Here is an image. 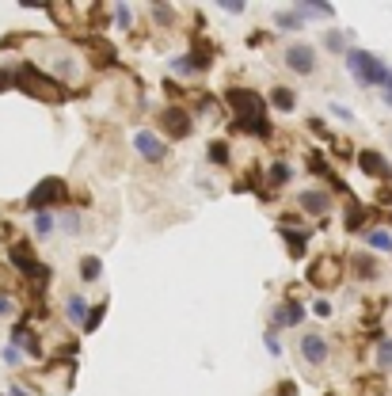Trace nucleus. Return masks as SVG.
Instances as JSON below:
<instances>
[{"label":"nucleus","instance_id":"nucleus-1","mask_svg":"<svg viewBox=\"0 0 392 396\" xmlns=\"http://www.w3.org/2000/svg\"><path fill=\"white\" fill-rule=\"evenodd\" d=\"M347 65H351L354 80H358L362 88H384V80H389V69H384L381 58H373L369 50H351V54H347Z\"/></svg>","mask_w":392,"mask_h":396},{"label":"nucleus","instance_id":"nucleus-2","mask_svg":"<svg viewBox=\"0 0 392 396\" xmlns=\"http://www.w3.org/2000/svg\"><path fill=\"white\" fill-rule=\"evenodd\" d=\"M282 61H286L290 73L312 76L316 73V46H309V42H290V46L282 50Z\"/></svg>","mask_w":392,"mask_h":396},{"label":"nucleus","instance_id":"nucleus-3","mask_svg":"<svg viewBox=\"0 0 392 396\" xmlns=\"http://www.w3.org/2000/svg\"><path fill=\"white\" fill-rule=\"evenodd\" d=\"M229 99L237 103V111L244 115V126L255 133H267V122H263V99L255 96V91H229Z\"/></svg>","mask_w":392,"mask_h":396},{"label":"nucleus","instance_id":"nucleus-4","mask_svg":"<svg viewBox=\"0 0 392 396\" xmlns=\"http://www.w3.org/2000/svg\"><path fill=\"white\" fill-rule=\"evenodd\" d=\"M297 351H301L305 366H324L327 358H331V346H327V339L320 336V331H305L301 343H297Z\"/></svg>","mask_w":392,"mask_h":396},{"label":"nucleus","instance_id":"nucleus-5","mask_svg":"<svg viewBox=\"0 0 392 396\" xmlns=\"http://www.w3.org/2000/svg\"><path fill=\"white\" fill-rule=\"evenodd\" d=\"M58 198H65V183H61V179H42L39 183V187H34L31 190V198H27V206H50V202H58Z\"/></svg>","mask_w":392,"mask_h":396},{"label":"nucleus","instance_id":"nucleus-6","mask_svg":"<svg viewBox=\"0 0 392 396\" xmlns=\"http://www.w3.org/2000/svg\"><path fill=\"white\" fill-rule=\"evenodd\" d=\"M133 145H138V153L145 160H164V153H168V148H164V141L156 138V133H149V130H141V133H133Z\"/></svg>","mask_w":392,"mask_h":396},{"label":"nucleus","instance_id":"nucleus-7","mask_svg":"<svg viewBox=\"0 0 392 396\" xmlns=\"http://www.w3.org/2000/svg\"><path fill=\"white\" fill-rule=\"evenodd\" d=\"M274 324L278 328H294V324H301L305 320V309L297 305V301H282V305H274Z\"/></svg>","mask_w":392,"mask_h":396},{"label":"nucleus","instance_id":"nucleus-8","mask_svg":"<svg viewBox=\"0 0 392 396\" xmlns=\"http://www.w3.org/2000/svg\"><path fill=\"white\" fill-rule=\"evenodd\" d=\"M358 164H362V172H366V175H377V179H389V175H392L389 160H384L381 153H369V148H366V153H358Z\"/></svg>","mask_w":392,"mask_h":396},{"label":"nucleus","instance_id":"nucleus-9","mask_svg":"<svg viewBox=\"0 0 392 396\" xmlns=\"http://www.w3.org/2000/svg\"><path fill=\"white\" fill-rule=\"evenodd\" d=\"M301 210L327 214V210H331V195H327V190H301Z\"/></svg>","mask_w":392,"mask_h":396},{"label":"nucleus","instance_id":"nucleus-10","mask_svg":"<svg viewBox=\"0 0 392 396\" xmlns=\"http://www.w3.org/2000/svg\"><path fill=\"white\" fill-rule=\"evenodd\" d=\"M65 313H69V320H73V324H80V328H84V324H88V301H84L80 294H69L65 297Z\"/></svg>","mask_w":392,"mask_h":396},{"label":"nucleus","instance_id":"nucleus-11","mask_svg":"<svg viewBox=\"0 0 392 396\" xmlns=\"http://www.w3.org/2000/svg\"><path fill=\"white\" fill-rule=\"evenodd\" d=\"M54 225H58V217L50 214V210H39V214H34V221H31L34 240H50V236H54Z\"/></svg>","mask_w":392,"mask_h":396},{"label":"nucleus","instance_id":"nucleus-12","mask_svg":"<svg viewBox=\"0 0 392 396\" xmlns=\"http://www.w3.org/2000/svg\"><path fill=\"white\" fill-rule=\"evenodd\" d=\"M160 122H164V130H168V133H175V138H183V133L190 130V118L183 115V111H164V118H160Z\"/></svg>","mask_w":392,"mask_h":396},{"label":"nucleus","instance_id":"nucleus-13","mask_svg":"<svg viewBox=\"0 0 392 396\" xmlns=\"http://www.w3.org/2000/svg\"><path fill=\"white\" fill-rule=\"evenodd\" d=\"M297 16L301 19H327V16H335V8L331 4H309V0H305V4H297Z\"/></svg>","mask_w":392,"mask_h":396},{"label":"nucleus","instance_id":"nucleus-14","mask_svg":"<svg viewBox=\"0 0 392 396\" xmlns=\"http://www.w3.org/2000/svg\"><path fill=\"white\" fill-rule=\"evenodd\" d=\"M61 229H65V236H80V232H84V217L76 214V210H65V214H61Z\"/></svg>","mask_w":392,"mask_h":396},{"label":"nucleus","instance_id":"nucleus-15","mask_svg":"<svg viewBox=\"0 0 392 396\" xmlns=\"http://www.w3.org/2000/svg\"><path fill=\"white\" fill-rule=\"evenodd\" d=\"M270 103H274L278 111H294L297 107V96L290 88H274V91H270Z\"/></svg>","mask_w":392,"mask_h":396},{"label":"nucleus","instance_id":"nucleus-16","mask_svg":"<svg viewBox=\"0 0 392 396\" xmlns=\"http://www.w3.org/2000/svg\"><path fill=\"white\" fill-rule=\"evenodd\" d=\"M301 23H305V19L297 16V8H294V12H278V16H274V27H278V31H297Z\"/></svg>","mask_w":392,"mask_h":396},{"label":"nucleus","instance_id":"nucleus-17","mask_svg":"<svg viewBox=\"0 0 392 396\" xmlns=\"http://www.w3.org/2000/svg\"><path fill=\"white\" fill-rule=\"evenodd\" d=\"M12 263H16L23 274H42V271H39V263H31V256H27L23 248H12Z\"/></svg>","mask_w":392,"mask_h":396},{"label":"nucleus","instance_id":"nucleus-18","mask_svg":"<svg viewBox=\"0 0 392 396\" xmlns=\"http://www.w3.org/2000/svg\"><path fill=\"white\" fill-rule=\"evenodd\" d=\"M366 244L377 248V252H389V248H392V236H389L384 229H373V232H366Z\"/></svg>","mask_w":392,"mask_h":396},{"label":"nucleus","instance_id":"nucleus-19","mask_svg":"<svg viewBox=\"0 0 392 396\" xmlns=\"http://www.w3.org/2000/svg\"><path fill=\"white\" fill-rule=\"evenodd\" d=\"M80 274H84V282H96L99 274H103V263H99L96 256H84V263H80Z\"/></svg>","mask_w":392,"mask_h":396},{"label":"nucleus","instance_id":"nucleus-20","mask_svg":"<svg viewBox=\"0 0 392 396\" xmlns=\"http://www.w3.org/2000/svg\"><path fill=\"white\" fill-rule=\"evenodd\" d=\"M54 73H58V80H65V76H69V80H76V61L73 58H58V61H54Z\"/></svg>","mask_w":392,"mask_h":396},{"label":"nucleus","instance_id":"nucleus-21","mask_svg":"<svg viewBox=\"0 0 392 396\" xmlns=\"http://www.w3.org/2000/svg\"><path fill=\"white\" fill-rule=\"evenodd\" d=\"M206 65V58H175V73H198V69Z\"/></svg>","mask_w":392,"mask_h":396},{"label":"nucleus","instance_id":"nucleus-22","mask_svg":"<svg viewBox=\"0 0 392 396\" xmlns=\"http://www.w3.org/2000/svg\"><path fill=\"white\" fill-rule=\"evenodd\" d=\"M327 50H331V54H343V50H347V34L343 31H327Z\"/></svg>","mask_w":392,"mask_h":396},{"label":"nucleus","instance_id":"nucleus-23","mask_svg":"<svg viewBox=\"0 0 392 396\" xmlns=\"http://www.w3.org/2000/svg\"><path fill=\"white\" fill-rule=\"evenodd\" d=\"M377 366H381V370H392V339H384V343L377 346Z\"/></svg>","mask_w":392,"mask_h":396},{"label":"nucleus","instance_id":"nucleus-24","mask_svg":"<svg viewBox=\"0 0 392 396\" xmlns=\"http://www.w3.org/2000/svg\"><path fill=\"white\" fill-rule=\"evenodd\" d=\"M290 175H294V172H290V164H270V183H278V187H282Z\"/></svg>","mask_w":392,"mask_h":396},{"label":"nucleus","instance_id":"nucleus-25","mask_svg":"<svg viewBox=\"0 0 392 396\" xmlns=\"http://www.w3.org/2000/svg\"><path fill=\"white\" fill-rule=\"evenodd\" d=\"M217 8H221V12H232V16H240V12H248V4H244V0H221Z\"/></svg>","mask_w":392,"mask_h":396},{"label":"nucleus","instance_id":"nucleus-26","mask_svg":"<svg viewBox=\"0 0 392 396\" xmlns=\"http://www.w3.org/2000/svg\"><path fill=\"white\" fill-rule=\"evenodd\" d=\"M115 23L130 31V23H133V8H115Z\"/></svg>","mask_w":392,"mask_h":396},{"label":"nucleus","instance_id":"nucleus-27","mask_svg":"<svg viewBox=\"0 0 392 396\" xmlns=\"http://www.w3.org/2000/svg\"><path fill=\"white\" fill-rule=\"evenodd\" d=\"M153 19H160V23L168 27V23H172V19H175V12L168 8V4H160V8H153Z\"/></svg>","mask_w":392,"mask_h":396},{"label":"nucleus","instance_id":"nucleus-28","mask_svg":"<svg viewBox=\"0 0 392 396\" xmlns=\"http://www.w3.org/2000/svg\"><path fill=\"white\" fill-rule=\"evenodd\" d=\"M4 362H8V366H19V362H23V355H19V346H16V343L4 346Z\"/></svg>","mask_w":392,"mask_h":396},{"label":"nucleus","instance_id":"nucleus-29","mask_svg":"<svg viewBox=\"0 0 392 396\" xmlns=\"http://www.w3.org/2000/svg\"><path fill=\"white\" fill-rule=\"evenodd\" d=\"M12 313H16V301L8 294H0V316H12Z\"/></svg>","mask_w":392,"mask_h":396},{"label":"nucleus","instance_id":"nucleus-30","mask_svg":"<svg viewBox=\"0 0 392 396\" xmlns=\"http://www.w3.org/2000/svg\"><path fill=\"white\" fill-rule=\"evenodd\" d=\"M331 115H335V118H343V122H351V111H347L343 103H331Z\"/></svg>","mask_w":392,"mask_h":396},{"label":"nucleus","instance_id":"nucleus-31","mask_svg":"<svg viewBox=\"0 0 392 396\" xmlns=\"http://www.w3.org/2000/svg\"><path fill=\"white\" fill-rule=\"evenodd\" d=\"M229 153H225V145H210V160H225Z\"/></svg>","mask_w":392,"mask_h":396},{"label":"nucleus","instance_id":"nucleus-32","mask_svg":"<svg viewBox=\"0 0 392 396\" xmlns=\"http://www.w3.org/2000/svg\"><path fill=\"white\" fill-rule=\"evenodd\" d=\"M267 351H270V355H274V358H278V355H282V343H278V339H274V336H267Z\"/></svg>","mask_w":392,"mask_h":396},{"label":"nucleus","instance_id":"nucleus-33","mask_svg":"<svg viewBox=\"0 0 392 396\" xmlns=\"http://www.w3.org/2000/svg\"><path fill=\"white\" fill-rule=\"evenodd\" d=\"M312 313H316V316H327V313H331V305H327V301H316V305H312Z\"/></svg>","mask_w":392,"mask_h":396},{"label":"nucleus","instance_id":"nucleus-34","mask_svg":"<svg viewBox=\"0 0 392 396\" xmlns=\"http://www.w3.org/2000/svg\"><path fill=\"white\" fill-rule=\"evenodd\" d=\"M384 103L392 107V69H389V80H384Z\"/></svg>","mask_w":392,"mask_h":396},{"label":"nucleus","instance_id":"nucleus-35","mask_svg":"<svg viewBox=\"0 0 392 396\" xmlns=\"http://www.w3.org/2000/svg\"><path fill=\"white\" fill-rule=\"evenodd\" d=\"M0 88H8V73L4 69H0Z\"/></svg>","mask_w":392,"mask_h":396},{"label":"nucleus","instance_id":"nucleus-36","mask_svg":"<svg viewBox=\"0 0 392 396\" xmlns=\"http://www.w3.org/2000/svg\"><path fill=\"white\" fill-rule=\"evenodd\" d=\"M12 396H31V393H23V388H19V385H16V388H12Z\"/></svg>","mask_w":392,"mask_h":396}]
</instances>
